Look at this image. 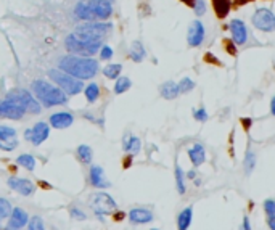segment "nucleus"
<instances>
[{
  "mask_svg": "<svg viewBox=\"0 0 275 230\" xmlns=\"http://www.w3.org/2000/svg\"><path fill=\"white\" fill-rule=\"evenodd\" d=\"M121 219H122V212H121V214L116 216V221H121Z\"/></svg>",
  "mask_w": 275,
  "mask_h": 230,
  "instance_id": "obj_47",
  "label": "nucleus"
},
{
  "mask_svg": "<svg viewBox=\"0 0 275 230\" xmlns=\"http://www.w3.org/2000/svg\"><path fill=\"white\" fill-rule=\"evenodd\" d=\"M189 158L193 163V166H196V168L204 163V159H206V152H204V147L201 145V143H195V145L190 147Z\"/></svg>",
  "mask_w": 275,
  "mask_h": 230,
  "instance_id": "obj_19",
  "label": "nucleus"
},
{
  "mask_svg": "<svg viewBox=\"0 0 275 230\" xmlns=\"http://www.w3.org/2000/svg\"><path fill=\"white\" fill-rule=\"evenodd\" d=\"M129 219L136 224H148L153 221V212L143 208H136L129 211Z\"/></svg>",
  "mask_w": 275,
  "mask_h": 230,
  "instance_id": "obj_18",
  "label": "nucleus"
},
{
  "mask_svg": "<svg viewBox=\"0 0 275 230\" xmlns=\"http://www.w3.org/2000/svg\"><path fill=\"white\" fill-rule=\"evenodd\" d=\"M16 135V130L13 128H8V126H0V139L2 137H13Z\"/></svg>",
  "mask_w": 275,
  "mask_h": 230,
  "instance_id": "obj_39",
  "label": "nucleus"
},
{
  "mask_svg": "<svg viewBox=\"0 0 275 230\" xmlns=\"http://www.w3.org/2000/svg\"><path fill=\"white\" fill-rule=\"evenodd\" d=\"M7 97H11V99H15L18 103H21V105L25 106V110L29 113H34V114L40 113V103L34 99V95L29 90L18 89L15 92H10Z\"/></svg>",
  "mask_w": 275,
  "mask_h": 230,
  "instance_id": "obj_7",
  "label": "nucleus"
},
{
  "mask_svg": "<svg viewBox=\"0 0 275 230\" xmlns=\"http://www.w3.org/2000/svg\"><path fill=\"white\" fill-rule=\"evenodd\" d=\"M180 2H184L187 5H193V0H180Z\"/></svg>",
  "mask_w": 275,
  "mask_h": 230,
  "instance_id": "obj_46",
  "label": "nucleus"
},
{
  "mask_svg": "<svg viewBox=\"0 0 275 230\" xmlns=\"http://www.w3.org/2000/svg\"><path fill=\"white\" fill-rule=\"evenodd\" d=\"M28 221H29V217H28L25 209H21V208L11 209L10 222H8V226H7V230H21L28 224Z\"/></svg>",
  "mask_w": 275,
  "mask_h": 230,
  "instance_id": "obj_15",
  "label": "nucleus"
},
{
  "mask_svg": "<svg viewBox=\"0 0 275 230\" xmlns=\"http://www.w3.org/2000/svg\"><path fill=\"white\" fill-rule=\"evenodd\" d=\"M28 222H29L28 230H44V222L39 216L31 217V221H28Z\"/></svg>",
  "mask_w": 275,
  "mask_h": 230,
  "instance_id": "obj_35",
  "label": "nucleus"
},
{
  "mask_svg": "<svg viewBox=\"0 0 275 230\" xmlns=\"http://www.w3.org/2000/svg\"><path fill=\"white\" fill-rule=\"evenodd\" d=\"M58 70L64 71L76 79L85 80V79L95 77L100 68H98V63L93 58L78 56V55H66V56H61L60 61H58Z\"/></svg>",
  "mask_w": 275,
  "mask_h": 230,
  "instance_id": "obj_1",
  "label": "nucleus"
},
{
  "mask_svg": "<svg viewBox=\"0 0 275 230\" xmlns=\"http://www.w3.org/2000/svg\"><path fill=\"white\" fill-rule=\"evenodd\" d=\"M82 90H84V95H85V99L89 103H95L98 100V97H100V87H98L95 82L89 84Z\"/></svg>",
  "mask_w": 275,
  "mask_h": 230,
  "instance_id": "obj_24",
  "label": "nucleus"
},
{
  "mask_svg": "<svg viewBox=\"0 0 275 230\" xmlns=\"http://www.w3.org/2000/svg\"><path fill=\"white\" fill-rule=\"evenodd\" d=\"M8 187L11 188V190L23 195V197H29V195H32L34 192H36L34 183L28 179H16V177H11V179H8Z\"/></svg>",
  "mask_w": 275,
  "mask_h": 230,
  "instance_id": "obj_14",
  "label": "nucleus"
},
{
  "mask_svg": "<svg viewBox=\"0 0 275 230\" xmlns=\"http://www.w3.org/2000/svg\"><path fill=\"white\" fill-rule=\"evenodd\" d=\"M131 85H132V80L129 79L127 76L118 77V80H116V85H114V94L116 95L124 94V92H127L129 89H131Z\"/></svg>",
  "mask_w": 275,
  "mask_h": 230,
  "instance_id": "obj_26",
  "label": "nucleus"
},
{
  "mask_svg": "<svg viewBox=\"0 0 275 230\" xmlns=\"http://www.w3.org/2000/svg\"><path fill=\"white\" fill-rule=\"evenodd\" d=\"M16 147H18V137H16V135H13V137H2V139H0V150L11 152V150H15Z\"/></svg>",
  "mask_w": 275,
  "mask_h": 230,
  "instance_id": "obj_27",
  "label": "nucleus"
},
{
  "mask_svg": "<svg viewBox=\"0 0 275 230\" xmlns=\"http://www.w3.org/2000/svg\"><path fill=\"white\" fill-rule=\"evenodd\" d=\"M100 58L102 60H110V58H113V49L110 47V45H102L100 47Z\"/></svg>",
  "mask_w": 275,
  "mask_h": 230,
  "instance_id": "obj_37",
  "label": "nucleus"
},
{
  "mask_svg": "<svg viewBox=\"0 0 275 230\" xmlns=\"http://www.w3.org/2000/svg\"><path fill=\"white\" fill-rule=\"evenodd\" d=\"M192 219H193V209L189 206V208H185L179 214V217H177V229L179 230H189L190 224H192Z\"/></svg>",
  "mask_w": 275,
  "mask_h": 230,
  "instance_id": "obj_23",
  "label": "nucleus"
},
{
  "mask_svg": "<svg viewBox=\"0 0 275 230\" xmlns=\"http://www.w3.org/2000/svg\"><path fill=\"white\" fill-rule=\"evenodd\" d=\"M90 182L95 188H108L111 185L100 166H92L90 168Z\"/></svg>",
  "mask_w": 275,
  "mask_h": 230,
  "instance_id": "obj_17",
  "label": "nucleus"
},
{
  "mask_svg": "<svg viewBox=\"0 0 275 230\" xmlns=\"http://www.w3.org/2000/svg\"><path fill=\"white\" fill-rule=\"evenodd\" d=\"M11 204L8 200L0 198V217H8L11 214Z\"/></svg>",
  "mask_w": 275,
  "mask_h": 230,
  "instance_id": "obj_33",
  "label": "nucleus"
},
{
  "mask_svg": "<svg viewBox=\"0 0 275 230\" xmlns=\"http://www.w3.org/2000/svg\"><path fill=\"white\" fill-rule=\"evenodd\" d=\"M193 114H195V119H196V121H201V123H204V121H208V111L204 110V108H200V110H196Z\"/></svg>",
  "mask_w": 275,
  "mask_h": 230,
  "instance_id": "obj_40",
  "label": "nucleus"
},
{
  "mask_svg": "<svg viewBox=\"0 0 275 230\" xmlns=\"http://www.w3.org/2000/svg\"><path fill=\"white\" fill-rule=\"evenodd\" d=\"M25 106L15 99H11V97H7L3 102H0V116L8 119H21L25 116Z\"/></svg>",
  "mask_w": 275,
  "mask_h": 230,
  "instance_id": "obj_9",
  "label": "nucleus"
},
{
  "mask_svg": "<svg viewBox=\"0 0 275 230\" xmlns=\"http://www.w3.org/2000/svg\"><path fill=\"white\" fill-rule=\"evenodd\" d=\"M179 87V92L180 94H189V92H192L193 89H195V82L190 79V77H184L180 82L177 84Z\"/></svg>",
  "mask_w": 275,
  "mask_h": 230,
  "instance_id": "obj_30",
  "label": "nucleus"
},
{
  "mask_svg": "<svg viewBox=\"0 0 275 230\" xmlns=\"http://www.w3.org/2000/svg\"><path fill=\"white\" fill-rule=\"evenodd\" d=\"M71 214L74 216V217H78V219H85V214L84 212H81V211H78V209H71Z\"/></svg>",
  "mask_w": 275,
  "mask_h": 230,
  "instance_id": "obj_41",
  "label": "nucleus"
},
{
  "mask_svg": "<svg viewBox=\"0 0 275 230\" xmlns=\"http://www.w3.org/2000/svg\"><path fill=\"white\" fill-rule=\"evenodd\" d=\"M92 208L98 216L111 214V212L116 209V201L111 198L108 193L100 192L92 198Z\"/></svg>",
  "mask_w": 275,
  "mask_h": 230,
  "instance_id": "obj_10",
  "label": "nucleus"
},
{
  "mask_svg": "<svg viewBox=\"0 0 275 230\" xmlns=\"http://www.w3.org/2000/svg\"><path fill=\"white\" fill-rule=\"evenodd\" d=\"M229 27H230V34H232L233 42H235L237 45H243L245 42H247L248 29H247V25H245L242 20H233V21H230Z\"/></svg>",
  "mask_w": 275,
  "mask_h": 230,
  "instance_id": "obj_13",
  "label": "nucleus"
},
{
  "mask_svg": "<svg viewBox=\"0 0 275 230\" xmlns=\"http://www.w3.org/2000/svg\"><path fill=\"white\" fill-rule=\"evenodd\" d=\"M214 8L219 16H225L229 13V0H214Z\"/></svg>",
  "mask_w": 275,
  "mask_h": 230,
  "instance_id": "obj_31",
  "label": "nucleus"
},
{
  "mask_svg": "<svg viewBox=\"0 0 275 230\" xmlns=\"http://www.w3.org/2000/svg\"><path fill=\"white\" fill-rule=\"evenodd\" d=\"M160 94L163 99L166 100H174L179 97V87H177V82H174V80H167V82H165L160 87Z\"/></svg>",
  "mask_w": 275,
  "mask_h": 230,
  "instance_id": "obj_20",
  "label": "nucleus"
},
{
  "mask_svg": "<svg viewBox=\"0 0 275 230\" xmlns=\"http://www.w3.org/2000/svg\"><path fill=\"white\" fill-rule=\"evenodd\" d=\"M121 71H122V65H119V63H111V65H107L103 68V74L108 79H118Z\"/></svg>",
  "mask_w": 275,
  "mask_h": 230,
  "instance_id": "obj_25",
  "label": "nucleus"
},
{
  "mask_svg": "<svg viewBox=\"0 0 275 230\" xmlns=\"http://www.w3.org/2000/svg\"><path fill=\"white\" fill-rule=\"evenodd\" d=\"M145 55H147V50H145L143 44L140 42V40H134L131 44V49H129V56H131V60L136 63H142Z\"/></svg>",
  "mask_w": 275,
  "mask_h": 230,
  "instance_id": "obj_21",
  "label": "nucleus"
},
{
  "mask_svg": "<svg viewBox=\"0 0 275 230\" xmlns=\"http://www.w3.org/2000/svg\"><path fill=\"white\" fill-rule=\"evenodd\" d=\"M73 123H74V116L71 113H66V111L55 113L50 116V126L54 129H66Z\"/></svg>",
  "mask_w": 275,
  "mask_h": 230,
  "instance_id": "obj_16",
  "label": "nucleus"
},
{
  "mask_svg": "<svg viewBox=\"0 0 275 230\" xmlns=\"http://www.w3.org/2000/svg\"><path fill=\"white\" fill-rule=\"evenodd\" d=\"M49 135H50V126L47 123H37L34 124L32 129H28L25 132V139L36 147L49 139Z\"/></svg>",
  "mask_w": 275,
  "mask_h": 230,
  "instance_id": "obj_11",
  "label": "nucleus"
},
{
  "mask_svg": "<svg viewBox=\"0 0 275 230\" xmlns=\"http://www.w3.org/2000/svg\"><path fill=\"white\" fill-rule=\"evenodd\" d=\"M271 111H272V114L275 113V99H272V102H271Z\"/></svg>",
  "mask_w": 275,
  "mask_h": 230,
  "instance_id": "obj_44",
  "label": "nucleus"
},
{
  "mask_svg": "<svg viewBox=\"0 0 275 230\" xmlns=\"http://www.w3.org/2000/svg\"><path fill=\"white\" fill-rule=\"evenodd\" d=\"M49 77L54 80L56 84V87H60L66 95H78L84 89L82 80L69 76V74H66L61 70H50Z\"/></svg>",
  "mask_w": 275,
  "mask_h": 230,
  "instance_id": "obj_5",
  "label": "nucleus"
},
{
  "mask_svg": "<svg viewBox=\"0 0 275 230\" xmlns=\"http://www.w3.org/2000/svg\"><path fill=\"white\" fill-rule=\"evenodd\" d=\"M78 156L82 161V164H89L92 161V148L89 145H79L78 147Z\"/></svg>",
  "mask_w": 275,
  "mask_h": 230,
  "instance_id": "obj_29",
  "label": "nucleus"
},
{
  "mask_svg": "<svg viewBox=\"0 0 275 230\" xmlns=\"http://www.w3.org/2000/svg\"><path fill=\"white\" fill-rule=\"evenodd\" d=\"M140 147H142V142H140L138 137H126L124 139V145H122V148H124V152H129L132 154V156H136V154L140 153Z\"/></svg>",
  "mask_w": 275,
  "mask_h": 230,
  "instance_id": "obj_22",
  "label": "nucleus"
},
{
  "mask_svg": "<svg viewBox=\"0 0 275 230\" xmlns=\"http://www.w3.org/2000/svg\"><path fill=\"white\" fill-rule=\"evenodd\" d=\"M243 230H251V226H249V219L247 216L243 217Z\"/></svg>",
  "mask_w": 275,
  "mask_h": 230,
  "instance_id": "obj_43",
  "label": "nucleus"
},
{
  "mask_svg": "<svg viewBox=\"0 0 275 230\" xmlns=\"http://www.w3.org/2000/svg\"><path fill=\"white\" fill-rule=\"evenodd\" d=\"M74 13L82 21H105L113 13L110 0H84L76 5Z\"/></svg>",
  "mask_w": 275,
  "mask_h": 230,
  "instance_id": "obj_3",
  "label": "nucleus"
},
{
  "mask_svg": "<svg viewBox=\"0 0 275 230\" xmlns=\"http://www.w3.org/2000/svg\"><path fill=\"white\" fill-rule=\"evenodd\" d=\"M151 230H158V229H151Z\"/></svg>",
  "mask_w": 275,
  "mask_h": 230,
  "instance_id": "obj_48",
  "label": "nucleus"
},
{
  "mask_svg": "<svg viewBox=\"0 0 275 230\" xmlns=\"http://www.w3.org/2000/svg\"><path fill=\"white\" fill-rule=\"evenodd\" d=\"M193 8H195V13L198 16L204 15V11H206V3H204V0H193Z\"/></svg>",
  "mask_w": 275,
  "mask_h": 230,
  "instance_id": "obj_36",
  "label": "nucleus"
},
{
  "mask_svg": "<svg viewBox=\"0 0 275 230\" xmlns=\"http://www.w3.org/2000/svg\"><path fill=\"white\" fill-rule=\"evenodd\" d=\"M31 90H32V94L36 95V100L45 108L64 105L68 100V95L64 94L60 87H56V85L50 84L49 80H44V79L34 80L31 84Z\"/></svg>",
  "mask_w": 275,
  "mask_h": 230,
  "instance_id": "obj_2",
  "label": "nucleus"
},
{
  "mask_svg": "<svg viewBox=\"0 0 275 230\" xmlns=\"http://www.w3.org/2000/svg\"><path fill=\"white\" fill-rule=\"evenodd\" d=\"M256 166V156L253 152H248L247 153V158H245V169H247V174H249L251 171L254 169Z\"/></svg>",
  "mask_w": 275,
  "mask_h": 230,
  "instance_id": "obj_34",
  "label": "nucleus"
},
{
  "mask_svg": "<svg viewBox=\"0 0 275 230\" xmlns=\"http://www.w3.org/2000/svg\"><path fill=\"white\" fill-rule=\"evenodd\" d=\"M253 25L261 31L272 32L275 29V16L271 8H259L253 15Z\"/></svg>",
  "mask_w": 275,
  "mask_h": 230,
  "instance_id": "obj_8",
  "label": "nucleus"
},
{
  "mask_svg": "<svg viewBox=\"0 0 275 230\" xmlns=\"http://www.w3.org/2000/svg\"><path fill=\"white\" fill-rule=\"evenodd\" d=\"M175 180H177V190L179 193H185V177H184V172L182 169L179 168H175Z\"/></svg>",
  "mask_w": 275,
  "mask_h": 230,
  "instance_id": "obj_32",
  "label": "nucleus"
},
{
  "mask_svg": "<svg viewBox=\"0 0 275 230\" xmlns=\"http://www.w3.org/2000/svg\"><path fill=\"white\" fill-rule=\"evenodd\" d=\"M204 40V26L201 21H193L189 32H187V42H189L190 47H200Z\"/></svg>",
  "mask_w": 275,
  "mask_h": 230,
  "instance_id": "obj_12",
  "label": "nucleus"
},
{
  "mask_svg": "<svg viewBox=\"0 0 275 230\" xmlns=\"http://www.w3.org/2000/svg\"><path fill=\"white\" fill-rule=\"evenodd\" d=\"M267 222H269V227H271V230H275V216H269Z\"/></svg>",
  "mask_w": 275,
  "mask_h": 230,
  "instance_id": "obj_42",
  "label": "nucleus"
},
{
  "mask_svg": "<svg viewBox=\"0 0 275 230\" xmlns=\"http://www.w3.org/2000/svg\"><path fill=\"white\" fill-rule=\"evenodd\" d=\"M187 177H189V179H195V171H190L189 174H187Z\"/></svg>",
  "mask_w": 275,
  "mask_h": 230,
  "instance_id": "obj_45",
  "label": "nucleus"
},
{
  "mask_svg": "<svg viewBox=\"0 0 275 230\" xmlns=\"http://www.w3.org/2000/svg\"><path fill=\"white\" fill-rule=\"evenodd\" d=\"M264 211H266L267 217L275 216V201L274 200H266L264 201Z\"/></svg>",
  "mask_w": 275,
  "mask_h": 230,
  "instance_id": "obj_38",
  "label": "nucleus"
},
{
  "mask_svg": "<svg viewBox=\"0 0 275 230\" xmlns=\"http://www.w3.org/2000/svg\"><path fill=\"white\" fill-rule=\"evenodd\" d=\"M64 45H66V49L71 51L73 55L92 58V56L100 50L102 40H93V39H89V37L78 36V34L73 32L66 37V40H64Z\"/></svg>",
  "mask_w": 275,
  "mask_h": 230,
  "instance_id": "obj_4",
  "label": "nucleus"
},
{
  "mask_svg": "<svg viewBox=\"0 0 275 230\" xmlns=\"http://www.w3.org/2000/svg\"><path fill=\"white\" fill-rule=\"evenodd\" d=\"M111 31V25L105 21H85L84 25L76 27L74 34L82 37H89L93 40H103L105 36H108Z\"/></svg>",
  "mask_w": 275,
  "mask_h": 230,
  "instance_id": "obj_6",
  "label": "nucleus"
},
{
  "mask_svg": "<svg viewBox=\"0 0 275 230\" xmlns=\"http://www.w3.org/2000/svg\"><path fill=\"white\" fill-rule=\"evenodd\" d=\"M16 163L29 171H34V168H36V158L32 154H21V156L16 158Z\"/></svg>",
  "mask_w": 275,
  "mask_h": 230,
  "instance_id": "obj_28",
  "label": "nucleus"
}]
</instances>
